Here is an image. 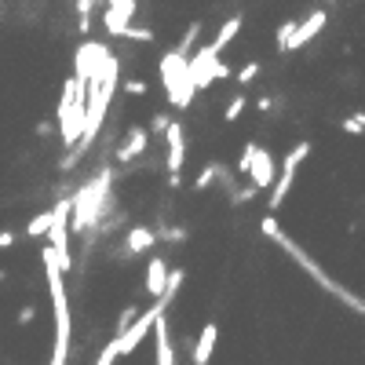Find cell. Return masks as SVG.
<instances>
[{
  "instance_id": "obj_1",
  "label": "cell",
  "mask_w": 365,
  "mask_h": 365,
  "mask_svg": "<svg viewBox=\"0 0 365 365\" xmlns=\"http://www.w3.org/2000/svg\"><path fill=\"white\" fill-rule=\"evenodd\" d=\"M260 230H263V238H270V241H277V245H282L289 256H292V260L299 263V267H304L311 277H314V282L321 285V289H325V292H333L336 299H343V304H347V307H354V311H361V299L354 296V292H347V289H343L340 282H333V277L325 274V270H321L314 260H311V256L304 252V249H299L292 238H285V230L282 227H277V216H263V223H260Z\"/></svg>"
},
{
  "instance_id": "obj_2",
  "label": "cell",
  "mask_w": 365,
  "mask_h": 365,
  "mask_svg": "<svg viewBox=\"0 0 365 365\" xmlns=\"http://www.w3.org/2000/svg\"><path fill=\"white\" fill-rule=\"evenodd\" d=\"M106 198H110V172H99L92 183H84L70 198V234H84L88 227L99 223Z\"/></svg>"
},
{
  "instance_id": "obj_3",
  "label": "cell",
  "mask_w": 365,
  "mask_h": 365,
  "mask_svg": "<svg viewBox=\"0 0 365 365\" xmlns=\"http://www.w3.org/2000/svg\"><path fill=\"white\" fill-rule=\"evenodd\" d=\"M161 84H164V95L176 110H186V106L194 102V84L186 77V62L176 52H168L161 59Z\"/></svg>"
},
{
  "instance_id": "obj_4",
  "label": "cell",
  "mask_w": 365,
  "mask_h": 365,
  "mask_svg": "<svg viewBox=\"0 0 365 365\" xmlns=\"http://www.w3.org/2000/svg\"><path fill=\"white\" fill-rule=\"evenodd\" d=\"M311 154V139H299L289 154H285V161H282V176L274 179V190H270V198H267V205H270V216L277 208L285 205V198H289V190H292V179H296V168H299V161H304Z\"/></svg>"
},
{
  "instance_id": "obj_5",
  "label": "cell",
  "mask_w": 365,
  "mask_h": 365,
  "mask_svg": "<svg viewBox=\"0 0 365 365\" xmlns=\"http://www.w3.org/2000/svg\"><path fill=\"white\" fill-rule=\"evenodd\" d=\"M249 179H252L256 190L274 186V179H277V161L270 157L267 146H256V157H252V164H249Z\"/></svg>"
},
{
  "instance_id": "obj_6",
  "label": "cell",
  "mask_w": 365,
  "mask_h": 365,
  "mask_svg": "<svg viewBox=\"0 0 365 365\" xmlns=\"http://www.w3.org/2000/svg\"><path fill=\"white\" fill-rule=\"evenodd\" d=\"M186 128L179 124V121H172L168 128H164V139H168V172H172V176H179V168L186 164Z\"/></svg>"
},
{
  "instance_id": "obj_7",
  "label": "cell",
  "mask_w": 365,
  "mask_h": 365,
  "mask_svg": "<svg viewBox=\"0 0 365 365\" xmlns=\"http://www.w3.org/2000/svg\"><path fill=\"white\" fill-rule=\"evenodd\" d=\"M139 11L136 0H121V4H106V15H102V26L110 37H121L128 30V23H132V15Z\"/></svg>"
},
{
  "instance_id": "obj_8",
  "label": "cell",
  "mask_w": 365,
  "mask_h": 365,
  "mask_svg": "<svg viewBox=\"0 0 365 365\" xmlns=\"http://www.w3.org/2000/svg\"><path fill=\"white\" fill-rule=\"evenodd\" d=\"M325 30V11H314V15H307L304 23H296V37H292V44H289V52H296V48H304V44H311V40Z\"/></svg>"
},
{
  "instance_id": "obj_9",
  "label": "cell",
  "mask_w": 365,
  "mask_h": 365,
  "mask_svg": "<svg viewBox=\"0 0 365 365\" xmlns=\"http://www.w3.org/2000/svg\"><path fill=\"white\" fill-rule=\"evenodd\" d=\"M164 282H168V263L161 260V256H154V260H150V267H146V282H143L146 296L161 299V296H164Z\"/></svg>"
},
{
  "instance_id": "obj_10",
  "label": "cell",
  "mask_w": 365,
  "mask_h": 365,
  "mask_svg": "<svg viewBox=\"0 0 365 365\" xmlns=\"http://www.w3.org/2000/svg\"><path fill=\"white\" fill-rule=\"evenodd\" d=\"M241 26H245V18H241V15H234V18H227V23L220 26V33H216V40H212V44H208L205 52H208L212 59H220V55H223V48H227L230 40H234V37L241 33Z\"/></svg>"
},
{
  "instance_id": "obj_11",
  "label": "cell",
  "mask_w": 365,
  "mask_h": 365,
  "mask_svg": "<svg viewBox=\"0 0 365 365\" xmlns=\"http://www.w3.org/2000/svg\"><path fill=\"white\" fill-rule=\"evenodd\" d=\"M146 143H150L146 128H128V139H124V146L117 150V161H121V164L136 161V157L143 154V150H146Z\"/></svg>"
},
{
  "instance_id": "obj_12",
  "label": "cell",
  "mask_w": 365,
  "mask_h": 365,
  "mask_svg": "<svg viewBox=\"0 0 365 365\" xmlns=\"http://www.w3.org/2000/svg\"><path fill=\"white\" fill-rule=\"evenodd\" d=\"M216 340H220V325H216V321H208V325L201 329V336H198V347H194V365H208L212 351H216Z\"/></svg>"
},
{
  "instance_id": "obj_13",
  "label": "cell",
  "mask_w": 365,
  "mask_h": 365,
  "mask_svg": "<svg viewBox=\"0 0 365 365\" xmlns=\"http://www.w3.org/2000/svg\"><path fill=\"white\" fill-rule=\"evenodd\" d=\"M154 343H157V365H176V351H172V336L164 325V314L154 321Z\"/></svg>"
},
{
  "instance_id": "obj_14",
  "label": "cell",
  "mask_w": 365,
  "mask_h": 365,
  "mask_svg": "<svg viewBox=\"0 0 365 365\" xmlns=\"http://www.w3.org/2000/svg\"><path fill=\"white\" fill-rule=\"evenodd\" d=\"M157 245V238H154V230L150 227H136V230H128V241H124V252L128 256H139V252H146V249H154Z\"/></svg>"
},
{
  "instance_id": "obj_15",
  "label": "cell",
  "mask_w": 365,
  "mask_h": 365,
  "mask_svg": "<svg viewBox=\"0 0 365 365\" xmlns=\"http://www.w3.org/2000/svg\"><path fill=\"white\" fill-rule=\"evenodd\" d=\"M48 227H52V208L40 212V216H33V220L26 223V238H44Z\"/></svg>"
},
{
  "instance_id": "obj_16",
  "label": "cell",
  "mask_w": 365,
  "mask_h": 365,
  "mask_svg": "<svg viewBox=\"0 0 365 365\" xmlns=\"http://www.w3.org/2000/svg\"><path fill=\"white\" fill-rule=\"evenodd\" d=\"M292 37H296V18H285V23L277 26V52H289Z\"/></svg>"
},
{
  "instance_id": "obj_17",
  "label": "cell",
  "mask_w": 365,
  "mask_h": 365,
  "mask_svg": "<svg viewBox=\"0 0 365 365\" xmlns=\"http://www.w3.org/2000/svg\"><path fill=\"white\" fill-rule=\"evenodd\" d=\"M216 176H223V164H208V168H201V176L194 179V190H208L212 183H216Z\"/></svg>"
},
{
  "instance_id": "obj_18",
  "label": "cell",
  "mask_w": 365,
  "mask_h": 365,
  "mask_svg": "<svg viewBox=\"0 0 365 365\" xmlns=\"http://www.w3.org/2000/svg\"><path fill=\"white\" fill-rule=\"evenodd\" d=\"M245 102H249L245 95H234V99L227 102V110H223V121H238V117L245 114Z\"/></svg>"
},
{
  "instance_id": "obj_19",
  "label": "cell",
  "mask_w": 365,
  "mask_h": 365,
  "mask_svg": "<svg viewBox=\"0 0 365 365\" xmlns=\"http://www.w3.org/2000/svg\"><path fill=\"white\" fill-rule=\"evenodd\" d=\"M117 358H121V354H117V343H114V340H110V343H106V347H102V351H99V358H95V361H92V365H114V361H117Z\"/></svg>"
},
{
  "instance_id": "obj_20",
  "label": "cell",
  "mask_w": 365,
  "mask_h": 365,
  "mask_svg": "<svg viewBox=\"0 0 365 365\" xmlns=\"http://www.w3.org/2000/svg\"><path fill=\"white\" fill-rule=\"evenodd\" d=\"M121 37H124V40H143V44H150V40H154V30H143V26H128Z\"/></svg>"
},
{
  "instance_id": "obj_21",
  "label": "cell",
  "mask_w": 365,
  "mask_h": 365,
  "mask_svg": "<svg viewBox=\"0 0 365 365\" xmlns=\"http://www.w3.org/2000/svg\"><path fill=\"white\" fill-rule=\"evenodd\" d=\"M256 73H260V62L252 59V62H245V66H241L238 73H234V77H238V84H252V80H256Z\"/></svg>"
},
{
  "instance_id": "obj_22",
  "label": "cell",
  "mask_w": 365,
  "mask_h": 365,
  "mask_svg": "<svg viewBox=\"0 0 365 365\" xmlns=\"http://www.w3.org/2000/svg\"><path fill=\"white\" fill-rule=\"evenodd\" d=\"M256 146H260V143H245V150H241V157H238V172H241V176H249V164L256 157Z\"/></svg>"
},
{
  "instance_id": "obj_23",
  "label": "cell",
  "mask_w": 365,
  "mask_h": 365,
  "mask_svg": "<svg viewBox=\"0 0 365 365\" xmlns=\"http://www.w3.org/2000/svg\"><path fill=\"white\" fill-rule=\"evenodd\" d=\"M343 132H347V136H361V132H365V117H361V114L347 117V121H343Z\"/></svg>"
},
{
  "instance_id": "obj_24",
  "label": "cell",
  "mask_w": 365,
  "mask_h": 365,
  "mask_svg": "<svg viewBox=\"0 0 365 365\" xmlns=\"http://www.w3.org/2000/svg\"><path fill=\"white\" fill-rule=\"evenodd\" d=\"M136 318H139V307H136V304H132V307H124V311H121V321H117V336H121L128 325H132Z\"/></svg>"
},
{
  "instance_id": "obj_25",
  "label": "cell",
  "mask_w": 365,
  "mask_h": 365,
  "mask_svg": "<svg viewBox=\"0 0 365 365\" xmlns=\"http://www.w3.org/2000/svg\"><path fill=\"white\" fill-rule=\"evenodd\" d=\"M124 92H128V95H146V80H128Z\"/></svg>"
},
{
  "instance_id": "obj_26",
  "label": "cell",
  "mask_w": 365,
  "mask_h": 365,
  "mask_svg": "<svg viewBox=\"0 0 365 365\" xmlns=\"http://www.w3.org/2000/svg\"><path fill=\"white\" fill-rule=\"evenodd\" d=\"M256 194H260V190H256V186H249V190H241V194H234V205H245V201H252Z\"/></svg>"
},
{
  "instance_id": "obj_27",
  "label": "cell",
  "mask_w": 365,
  "mask_h": 365,
  "mask_svg": "<svg viewBox=\"0 0 365 365\" xmlns=\"http://www.w3.org/2000/svg\"><path fill=\"white\" fill-rule=\"evenodd\" d=\"M220 77H230V66H223V62H212V80H220Z\"/></svg>"
},
{
  "instance_id": "obj_28",
  "label": "cell",
  "mask_w": 365,
  "mask_h": 365,
  "mask_svg": "<svg viewBox=\"0 0 365 365\" xmlns=\"http://www.w3.org/2000/svg\"><path fill=\"white\" fill-rule=\"evenodd\" d=\"M77 11H80L84 18H92V11H95V4H92V0H77Z\"/></svg>"
},
{
  "instance_id": "obj_29",
  "label": "cell",
  "mask_w": 365,
  "mask_h": 365,
  "mask_svg": "<svg viewBox=\"0 0 365 365\" xmlns=\"http://www.w3.org/2000/svg\"><path fill=\"white\" fill-rule=\"evenodd\" d=\"M168 124H172V121H168V114H157V117H154V124H150V128H154V132H164Z\"/></svg>"
},
{
  "instance_id": "obj_30",
  "label": "cell",
  "mask_w": 365,
  "mask_h": 365,
  "mask_svg": "<svg viewBox=\"0 0 365 365\" xmlns=\"http://www.w3.org/2000/svg\"><path fill=\"white\" fill-rule=\"evenodd\" d=\"M33 318H37L33 304H30V307H23V311H18V321H23V325H26V321H33Z\"/></svg>"
},
{
  "instance_id": "obj_31",
  "label": "cell",
  "mask_w": 365,
  "mask_h": 365,
  "mask_svg": "<svg viewBox=\"0 0 365 365\" xmlns=\"http://www.w3.org/2000/svg\"><path fill=\"white\" fill-rule=\"evenodd\" d=\"M11 245H15V234L4 230V234H0V249H11Z\"/></svg>"
}]
</instances>
